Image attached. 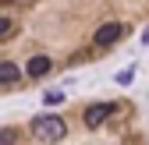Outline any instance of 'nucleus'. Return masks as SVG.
<instances>
[{
	"instance_id": "nucleus-5",
	"label": "nucleus",
	"mask_w": 149,
	"mask_h": 145,
	"mask_svg": "<svg viewBox=\"0 0 149 145\" xmlns=\"http://www.w3.org/2000/svg\"><path fill=\"white\" fill-rule=\"evenodd\" d=\"M50 67H53V60L39 53V57H32V60H29V75H32V78H43V75H50Z\"/></svg>"
},
{
	"instance_id": "nucleus-1",
	"label": "nucleus",
	"mask_w": 149,
	"mask_h": 145,
	"mask_svg": "<svg viewBox=\"0 0 149 145\" xmlns=\"http://www.w3.org/2000/svg\"><path fill=\"white\" fill-rule=\"evenodd\" d=\"M32 135L39 138V142H61V138L68 135V124H64V117H57V113H43V117L32 120Z\"/></svg>"
},
{
	"instance_id": "nucleus-8",
	"label": "nucleus",
	"mask_w": 149,
	"mask_h": 145,
	"mask_svg": "<svg viewBox=\"0 0 149 145\" xmlns=\"http://www.w3.org/2000/svg\"><path fill=\"white\" fill-rule=\"evenodd\" d=\"M61 99H64V92H46V103H50V106H57Z\"/></svg>"
},
{
	"instance_id": "nucleus-4",
	"label": "nucleus",
	"mask_w": 149,
	"mask_h": 145,
	"mask_svg": "<svg viewBox=\"0 0 149 145\" xmlns=\"http://www.w3.org/2000/svg\"><path fill=\"white\" fill-rule=\"evenodd\" d=\"M18 78H22L18 64H14V60H0V85H14Z\"/></svg>"
},
{
	"instance_id": "nucleus-7",
	"label": "nucleus",
	"mask_w": 149,
	"mask_h": 145,
	"mask_svg": "<svg viewBox=\"0 0 149 145\" xmlns=\"http://www.w3.org/2000/svg\"><path fill=\"white\" fill-rule=\"evenodd\" d=\"M132 78H135V71H121V75H117V85H128Z\"/></svg>"
},
{
	"instance_id": "nucleus-10",
	"label": "nucleus",
	"mask_w": 149,
	"mask_h": 145,
	"mask_svg": "<svg viewBox=\"0 0 149 145\" xmlns=\"http://www.w3.org/2000/svg\"><path fill=\"white\" fill-rule=\"evenodd\" d=\"M142 43H146V46H149V28H146V32H142Z\"/></svg>"
},
{
	"instance_id": "nucleus-9",
	"label": "nucleus",
	"mask_w": 149,
	"mask_h": 145,
	"mask_svg": "<svg viewBox=\"0 0 149 145\" xmlns=\"http://www.w3.org/2000/svg\"><path fill=\"white\" fill-rule=\"evenodd\" d=\"M0 142H14V131H0Z\"/></svg>"
},
{
	"instance_id": "nucleus-3",
	"label": "nucleus",
	"mask_w": 149,
	"mask_h": 145,
	"mask_svg": "<svg viewBox=\"0 0 149 145\" xmlns=\"http://www.w3.org/2000/svg\"><path fill=\"white\" fill-rule=\"evenodd\" d=\"M110 113H114V103H92L85 110V124H89V128H100Z\"/></svg>"
},
{
	"instance_id": "nucleus-6",
	"label": "nucleus",
	"mask_w": 149,
	"mask_h": 145,
	"mask_svg": "<svg viewBox=\"0 0 149 145\" xmlns=\"http://www.w3.org/2000/svg\"><path fill=\"white\" fill-rule=\"evenodd\" d=\"M14 32V25H11V18H0V39H4V35H11Z\"/></svg>"
},
{
	"instance_id": "nucleus-2",
	"label": "nucleus",
	"mask_w": 149,
	"mask_h": 145,
	"mask_svg": "<svg viewBox=\"0 0 149 145\" xmlns=\"http://www.w3.org/2000/svg\"><path fill=\"white\" fill-rule=\"evenodd\" d=\"M121 35H124V25L121 21H107V25L96 28V46H114Z\"/></svg>"
}]
</instances>
